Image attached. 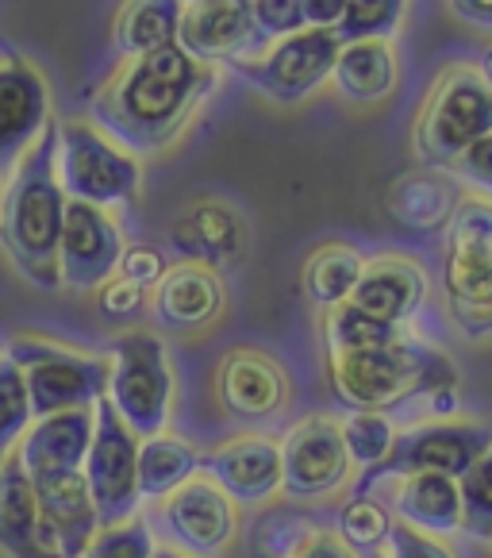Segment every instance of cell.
<instances>
[{"label": "cell", "instance_id": "24", "mask_svg": "<svg viewBox=\"0 0 492 558\" xmlns=\"http://www.w3.org/2000/svg\"><path fill=\"white\" fill-rule=\"evenodd\" d=\"M0 550L9 558H62L42 532L32 477L16 454L0 466Z\"/></svg>", "mask_w": 492, "mask_h": 558}, {"label": "cell", "instance_id": "27", "mask_svg": "<svg viewBox=\"0 0 492 558\" xmlns=\"http://www.w3.org/2000/svg\"><path fill=\"white\" fill-rule=\"evenodd\" d=\"M454 208H458V190L451 178L439 173H408L393 185L389 193V213L396 223L411 231H439L451 223Z\"/></svg>", "mask_w": 492, "mask_h": 558}, {"label": "cell", "instance_id": "9", "mask_svg": "<svg viewBox=\"0 0 492 558\" xmlns=\"http://www.w3.org/2000/svg\"><path fill=\"white\" fill-rule=\"evenodd\" d=\"M492 447V424L469 420H431L393 439V451L378 466L361 470L354 482V497H369L373 485L404 474H446L458 482L477 459Z\"/></svg>", "mask_w": 492, "mask_h": 558}, {"label": "cell", "instance_id": "26", "mask_svg": "<svg viewBox=\"0 0 492 558\" xmlns=\"http://www.w3.org/2000/svg\"><path fill=\"white\" fill-rule=\"evenodd\" d=\"M396 50L389 39H361V43H343L335 58V70H331V82L343 93L346 100H358V105H373V100H385L396 89Z\"/></svg>", "mask_w": 492, "mask_h": 558}, {"label": "cell", "instance_id": "36", "mask_svg": "<svg viewBox=\"0 0 492 558\" xmlns=\"http://www.w3.org/2000/svg\"><path fill=\"white\" fill-rule=\"evenodd\" d=\"M462 493V532L473 539H492V447L458 477Z\"/></svg>", "mask_w": 492, "mask_h": 558}, {"label": "cell", "instance_id": "19", "mask_svg": "<svg viewBox=\"0 0 492 558\" xmlns=\"http://www.w3.org/2000/svg\"><path fill=\"white\" fill-rule=\"evenodd\" d=\"M220 404L235 420H270L285 409L288 381L281 366L262 351H231L216 374Z\"/></svg>", "mask_w": 492, "mask_h": 558}, {"label": "cell", "instance_id": "45", "mask_svg": "<svg viewBox=\"0 0 492 558\" xmlns=\"http://www.w3.org/2000/svg\"><path fill=\"white\" fill-rule=\"evenodd\" d=\"M451 9L458 20L473 27H489L492 32V0H451Z\"/></svg>", "mask_w": 492, "mask_h": 558}, {"label": "cell", "instance_id": "35", "mask_svg": "<svg viewBox=\"0 0 492 558\" xmlns=\"http://www.w3.org/2000/svg\"><path fill=\"white\" fill-rule=\"evenodd\" d=\"M393 532V517H389L385 505H378L373 497H354L339 509V539L354 550V555H366V550H385V539Z\"/></svg>", "mask_w": 492, "mask_h": 558}, {"label": "cell", "instance_id": "33", "mask_svg": "<svg viewBox=\"0 0 492 558\" xmlns=\"http://www.w3.org/2000/svg\"><path fill=\"white\" fill-rule=\"evenodd\" d=\"M408 0H346L343 16L335 24L339 43H361V39H393L404 20Z\"/></svg>", "mask_w": 492, "mask_h": 558}, {"label": "cell", "instance_id": "11", "mask_svg": "<svg viewBox=\"0 0 492 558\" xmlns=\"http://www.w3.org/2000/svg\"><path fill=\"white\" fill-rule=\"evenodd\" d=\"M339 47L343 43L331 27H304V32L270 43L262 54L231 62V70L255 89H262L266 97L281 100V105H296L331 77Z\"/></svg>", "mask_w": 492, "mask_h": 558}, {"label": "cell", "instance_id": "39", "mask_svg": "<svg viewBox=\"0 0 492 558\" xmlns=\"http://www.w3.org/2000/svg\"><path fill=\"white\" fill-rule=\"evenodd\" d=\"M165 270H170V266H165L162 251H155V246H147V243H135V246H123L115 278L132 281V286H139V289H155L158 281L165 278Z\"/></svg>", "mask_w": 492, "mask_h": 558}, {"label": "cell", "instance_id": "22", "mask_svg": "<svg viewBox=\"0 0 492 558\" xmlns=\"http://www.w3.org/2000/svg\"><path fill=\"white\" fill-rule=\"evenodd\" d=\"M423 296H427L423 270H419L416 263H408V258L389 255V258L366 263V270H361L358 286H354V293H350V304L361 308V313L378 316V320L404 328V324L419 313Z\"/></svg>", "mask_w": 492, "mask_h": 558}, {"label": "cell", "instance_id": "14", "mask_svg": "<svg viewBox=\"0 0 492 558\" xmlns=\"http://www.w3.org/2000/svg\"><path fill=\"white\" fill-rule=\"evenodd\" d=\"M177 47L205 66H216V62L231 66V62L262 54L270 43L258 35L246 0H185Z\"/></svg>", "mask_w": 492, "mask_h": 558}, {"label": "cell", "instance_id": "10", "mask_svg": "<svg viewBox=\"0 0 492 558\" xmlns=\"http://www.w3.org/2000/svg\"><path fill=\"white\" fill-rule=\"evenodd\" d=\"M82 474L100 527L123 524L139 512V439L123 427L104 397L93 409V444Z\"/></svg>", "mask_w": 492, "mask_h": 558}, {"label": "cell", "instance_id": "42", "mask_svg": "<svg viewBox=\"0 0 492 558\" xmlns=\"http://www.w3.org/2000/svg\"><path fill=\"white\" fill-rule=\"evenodd\" d=\"M451 173H458V178L473 181L477 190H489L492 193V132L481 135V140H477L473 147L462 150L458 162L451 166Z\"/></svg>", "mask_w": 492, "mask_h": 558}, {"label": "cell", "instance_id": "2", "mask_svg": "<svg viewBox=\"0 0 492 558\" xmlns=\"http://www.w3.org/2000/svg\"><path fill=\"white\" fill-rule=\"evenodd\" d=\"M66 193L58 185V123L24 150L0 197V246L32 286L58 289V239Z\"/></svg>", "mask_w": 492, "mask_h": 558}, {"label": "cell", "instance_id": "16", "mask_svg": "<svg viewBox=\"0 0 492 558\" xmlns=\"http://www.w3.org/2000/svg\"><path fill=\"white\" fill-rule=\"evenodd\" d=\"M50 123L47 82L27 58L0 50V178H9L24 150Z\"/></svg>", "mask_w": 492, "mask_h": 558}, {"label": "cell", "instance_id": "40", "mask_svg": "<svg viewBox=\"0 0 492 558\" xmlns=\"http://www.w3.org/2000/svg\"><path fill=\"white\" fill-rule=\"evenodd\" d=\"M385 558H454L435 535H423L416 527L393 520V532L385 539Z\"/></svg>", "mask_w": 492, "mask_h": 558}, {"label": "cell", "instance_id": "46", "mask_svg": "<svg viewBox=\"0 0 492 558\" xmlns=\"http://www.w3.org/2000/svg\"><path fill=\"white\" fill-rule=\"evenodd\" d=\"M477 74H481V82H484V85H489V89H492V47H489V50H484V54H481V66H477Z\"/></svg>", "mask_w": 492, "mask_h": 558}, {"label": "cell", "instance_id": "49", "mask_svg": "<svg viewBox=\"0 0 492 558\" xmlns=\"http://www.w3.org/2000/svg\"><path fill=\"white\" fill-rule=\"evenodd\" d=\"M489 543H492V539H489Z\"/></svg>", "mask_w": 492, "mask_h": 558}, {"label": "cell", "instance_id": "3", "mask_svg": "<svg viewBox=\"0 0 492 558\" xmlns=\"http://www.w3.org/2000/svg\"><path fill=\"white\" fill-rule=\"evenodd\" d=\"M328 378L350 412H385L408 397L454 389L458 369L443 351L404 336L378 351H328Z\"/></svg>", "mask_w": 492, "mask_h": 558}, {"label": "cell", "instance_id": "38", "mask_svg": "<svg viewBox=\"0 0 492 558\" xmlns=\"http://www.w3.org/2000/svg\"><path fill=\"white\" fill-rule=\"evenodd\" d=\"M246 9H250V20H255L258 35L266 43H278L285 35H296L308 27L296 0H246Z\"/></svg>", "mask_w": 492, "mask_h": 558}, {"label": "cell", "instance_id": "6", "mask_svg": "<svg viewBox=\"0 0 492 558\" xmlns=\"http://www.w3.org/2000/svg\"><path fill=\"white\" fill-rule=\"evenodd\" d=\"M112 374H108L104 401L115 409L123 427L135 439L158 436L170 420L173 374L165 359V343L150 331H127L112 339Z\"/></svg>", "mask_w": 492, "mask_h": 558}, {"label": "cell", "instance_id": "30", "mask_svg": "<svg viewBox=\"0 0 492 558\" xmlns=\"http://www.w3.org/2000/svg\"><path fill=\"white\" fill-rule=\"evenodd\" d=\"M361 270V255L354 246H343V243H331V246H320L308 266H304V296L320 308H335V304H346L358 286Z\"/></svg>", "mask_w": 492, "mask_h": 558}, {"label": "cell", "instance_id": "15", "mask_svg": "<svg viewBox=\"0 0 492 558\" xmlns=\"http://www.w3.org/2000/svg\"><path fill=\"white\" fill-rule=\"evenodd\" d=\"M162 524L181 555L216 558L235 535V505L212 477L197 474L165 497Z\"/></svg>", "mask_w": 492, "mask_h": 558}, {"label": "cell", "instance_id": "41", "mask_svg": "<svg viewBox=\"0 0 492 558\" xmlns=\"http://www.w3.org/2000/svg\"><path fill=\"white\" fill-rule=\"evenodd\" d=\"M143 304H147V289L132 286V281L123 278H108L100 286V313L108 320H135L143 313Z\"/></svg>", "mask_w": 492, "mask_h": 558}, {"label": "cell", "instance_id": "37", "mask_svg": "<svg viewBox=\"0 0 492 558\" xmlns=\"http://www.w3.org/2000/svg\"><path fill=\"white\" fill-rule=\"evenodd\" d=\"M155 550L158 547H155V535H150V524L135 512L123 524L100 527L82 558H150Z\"/></svg>", "mask_w": 492, "mask_h": 558}, {"label": "cell", "instance_id": "21", "mask_svg": "<svg viewBox=\"0 0 492 558\" xmlns=\"http://www.w3.org/2000/svg\"><path fill=\"white\" fill-rule=\"evenodd\" d=\"M170 246L185 263L216 270V266H231L243 258L246 228H243V220H238V213H231L227 205L200 201V205H189L173 220Z\"/></svg>", "mask_w": 492, "mask_h": 558}, {"label": "cell", "instance_id": "29", "mask_svg": "<svg viewBox=\"0 0 492 558\" xmlns=\"http://www.w3.org/2000/svg\"><path fill=\"white\" fill-rule=\"evenodd\" d=\"M185 0H123L115 16V47L127 58L155 54L177 43V24Z\"/></svg>", "mask_w": 492, "mask_h": 558}, {"label": "cell", "instance_id": "4", "mask_svg": "<svg viewBox=\"0 0 492 558\" xmlns=\"http://www.w3.org/2000/svg\"><path fill=\"white\" fill-rule=\"evenodd\" d=\"M443 286L451 320L469 339H492V201L462 197L446 223Z\"/></svg>", "mask_w": 492, "mask_h": 558}, {"label": "cell", "instance_id": "23", "mask_svg": "<svg viewBox=\"0 0 492 558\" xmlns=\"http://www.w3.org/2000/svg\"><path fill=\"white\" fill-rule=\"evenodd\" d=\"M223 286L216 270L197 263H177L165 270V278L155 286V316L170 331L205 328L220 316Z\"/></svg>", "mask_w": 492, "mask_h": 558}, {"label": "cell", "instance_id": "48", "mask_svg": "<svg viewBox=\"0 0 492 558\" xmlns=\"http://www.w3.org/2000/svg\"><path fill=\"white\" fill-rule=\"evenodd\" d=\"M358 558H385V550H366V555H358Z\"/></svg>", "mask_w": 492, "mask_h": 558}, {"label": "cell", "instance_id": "12", "mask_svg": "<svg viewBox=\"0 0 492 558\" xmlns=\"http://www.w3.org/2000/svg\"><path fill=\"white\" fill-rule=\"evenodd\" d=\"M350 477V454L339 436V424L312 416L296 424L281 444V493L293 501H320L343 489Z\"/></svg>", "mask_w": 492, "mask_h": 558}, {"label": "cell", "instance_id": "5", "mask_svg": "<svg viewBox=\"0 0 492 558\" xmlns=\"http://www.w3.org/2000/svg\"><path fill=\"white\" fill-rule=\"evenodd\" d=\"M492 132V89L473 66H451L435 82L416 123V155L431 170H451L466 147Z\"/></svg>", "mask_w": 492, "mask_h": 558}, {"label": "cell", "instance_id": "44", "mask_svg": "<svg viewBox=\"0 0 492 558\" xmlns=\"http://www.w3.org/2000/svg\"><path fill=\"white\" fill-rule=\"evenodd\" d=\"M304 12V24L308 27H331L335 32L339 16H343L346 0H296Z\"/></svg>", "mask_w": 492, "mask_h": 558}, {"label": "cell", "instance_id": "8", "mask_svg": "<svg viewBox=\"0 0 492 558\" xmlns=\"http://www.w3.org/2000/svg\"><path fill=\"white\" fill-rule=\"evenodd\" d=\"M4 359L16 362V369L24 374L35 420L70 409H93L108 393V374H112L108 359L66 351L35 336L12 339Z\"/></svg>", "mask_w": 492, "mask_h": 558}, {"label": "cell", "instance_id": "31", "mask_svg": "<svg viewBox=\"0 0 492 558\" xmlns=\"http://www.w3.org/2000/svg\"><path fill=\"white\" fill-rule=\"evenodd\" d=\"M404 336H408L404 328L361 313L350 301L328 308V351H378V347H393Z\"/></svg>", "mask_w": 492, "mask_h": 558}, {"label": "cell", "instance_id": "25", "mask_svg": "<svg viewBox=\"0 0 492 558\" xmlns=\"http://www.w3.org/2000/svg\"><path fill=\"white\" fill-rule=\"evenodd\" d=\"M393 512L401 524L423 535L462 532V493L446 474H404L396 477Z\"/></svg>", "mask_w": 492, "mask_h": 558}, {"label": "cell", "instance_id": "34", "mask_svg": "<svg viewBox=\"0 0 492 558\" xmlns=\"http://www.w3.org/2000/svg\"><path fill=\"white\" fill-rule=\"evenodd\" d=\"M339 436H343V447L350 454V466H378L389 451H393V420L385 412H350V416L339 424Z\"/></svg>", "mask_w": 492, "mask_h": 558}, {"label": "cell", "instance_id": "32", "mask_svg": "<svg viewBox=\"0 0 492 558\" xmlns=\"http://www.w3.org/2000/svg\"><path fill=\"white\" fill-rule=\"evenodd\" d=\"M32 424H35V412L24 386V374H20L12 359H0V466L16 454L20 439L27 436Z\"/></svg>", "mask_w": 492, "mask_h": 558}, {"label": "cell", "instance_id": "1", "mask_svg": "<svg viewBox=\"0 0 492 558\" xmlns=\"http://www.w3.org/2000/svg\"><path fill=\"white\" fill-rule=\"evenodd\" d=\"M216 89V66H205L173 43L155 54L127 58L115 77L93 97V128L127 155L170 147L197 105Z\"/></svg>", "mask_w": 492, "mask_h": 558}, {"label": "cell", "instance_id": "17", "mask_svg": "<svg viewBox=\"0 0 492 558\" xmlns=\"http://www.w3.org/2000/svg\"><path fill=\"white\" fill-rule=\"evenodd\" d=\"M200 474L212 477L231 505H262L281 489V447L262 436H238L200 454Z\"/></svg>", "mask_w": 492, "mask_h": 558}, {"label": "cell", "instance_id": "20", "mask_svg": "<svg viewBox=\"0 0 492 558\" xmlns=\"http://www.w3.org/2000/svg\"><path fill=\"white\" fill-rule=\"evenodd\" d=\"M93 409L54 412V416H42L27 427V436L20 439L16 451L27 477L70 474V470L85 466V454H89L93 444Z\"/></svg>", "mask_w": 492, "mask_h": 558}, {"label": "cell", "instance_id": "7", "mask_svg": "<svg viewBox=\"0 0 492 558\" xmlns=\"http://www.w3.org/2000/svg\"><path fill=\"white\" fill-rule=\"evenodd\" d=\"M139 181L143 170L135 155L115 147L93 123H58V185H62L66 201L97 205L108 213L115 205H132L135 193H139Z\"/></svg>", "mask_w": 492, "mask_h": 558}, {"label": "cell", "instance_id": "28", "mask_svg": "<svg viewBox=\"0 0 492 558\" xmlns=\"http://www.w3.org/2000/svg\"><path fill=\"white\" fill-rule=\"evenodd\" d=\"M200 474V451L181 436L139 439V501H165L173 489Z\"/></svg>", "mask_w": 492, "mask_h": 558}, {"label": "cell", "instance_id": "43", "mask_svg": "<svg viewBox=\"0 0 492 558\" xmlns=\"http://www.w3.org/2000/svg\"><path fill=\"white\" fill-rule=\"evenodd\" d=\"M288 558H358L335 532H308Z\"/></svg>", "mask_w": 492, "mask_h": 558}, {"label": "cell", "instance_id": "13", "mask_svg": "<svg viewBox=\"0 0 492 558\" xmlns=\"http://www.w3.org/2000/svg\"><path fill=\"white\" fill-rule=\"evenodd\" d=\"M123 255V235L115 220L97 205L66 201L62 239H58V286L66 289H100L115 278Z\"/></svg>", "mask_w": 492, "mask_h": 558}, {"label": "cell", "instance_id": "47", "mask_svg": "<svg viewBox=\"0 0 492 558\" xmlns=\"http://www.w3.org/2000/svg\"><path fill=\"white\" fill-rule=\"evenodd\" d=\"M150 558H189V555H181V550H170V547H165V550H155Z\"/></svg>", "mask_w": 492, "mask_h": 558}, {"label": "cell", "instance_id": "18", "mask_svg": "<svg viewBox=\"0 0 492 558\" xmlns=\"http://www.w3.org/2000/svg\"><path fill=\"white\" fill-rule=\"evenodd\" d=\"M32 489L35 505H39L42 532L54 543V550L62 558H82L85 547L93 543V535L100 532L85 474L82 470H70V474L32 477Z\"/></svg>", "mask_w": 492, "mask_h": 558}]
</instances>
